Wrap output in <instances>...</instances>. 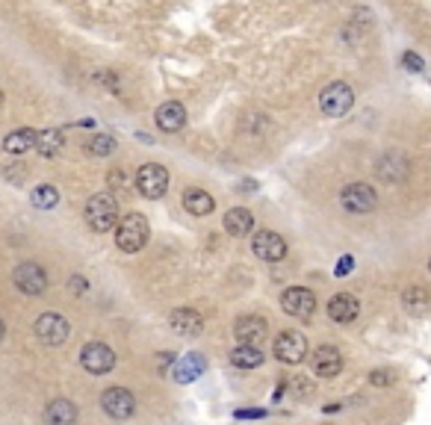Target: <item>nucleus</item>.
Segmentation results:
<instances>
[{
	"mask_svg": "<svg viewBox=\"0 0 431 425\" xmlns=\"http://www.w3.org/2000/svg\"><path fill=\"white\" fill-rule=\"evenodd\" d=\"M148 236H151V225L142 213H127L119 228H115V246L127 254H136L148 246Z\"/></svg>",
	"mask_w": 431,
	"mask_h": 425,
	"instance_id": "obj_1",
	"label": "nucleus"
},
{
	"mask_svg": "<svg viewBox=\"0 0 431 425\" xmlns=\"http://www.w3.org/2000/svg\"><path fill=\"white\" fill-rule=\"evenodd\" d=\"M86 221L89 228L97 234H107L115 228L119 221V201H115L110 192H97L86 201Z\"/></svg>",
	"mask_w": 431,
	"mask_h": 425,
	"instance_id": "obj_2",
	"label": "nucleus"
},
{
	"mask_svg": "<svg viewBox=\"0 0 431 425\" xmlns=\"http://www.w3.org/2000/svg\"><path fill=\"white\" fill-rule=\"evenodd\" d=\"M136 189H139L142 198H163L169 192V169L160 163H148L136 172Z\"/></svg>",
	"mask_w": 431,
	"mask_h": 425,
	"instance_id": "obj_3",
	"label": "nucleus"
},
{
	"mask_svg": "<svg viewBox=\"0 0 431 425\" xmlns=\"http://www.w3.org/2000/svg\"><path fill=\"white\" fill-rule=\"evenodd\" d=\"M340 204H343V210L351 213V216H366V213L376 210L378 195H376V189H372L369 184H348V187L340 192Z\"/></svg>",
	"mask_w": 431,
	"mask_h": 425,
	"instance_id": "obj_4",
	"label": "nucleus"
},
{
	"mask_svg": "<svg viewBox=\"0 0 431 425\" xmlns=\"http://www.w3.org/2000/svg\"><path fill=\"white\" fill-rule=\"evenodd\" d=\"M351 104H355V92H351L348 83H340V80H337V83H331V86H325L322 95H319V110L325 115H331V118L346 115L351 110Z\"/></svg>",
	"mask_w": 431,
	"mask_h": 425,
	"instance_id": "obj_5",
	"label": "nucleus"
},
{
	"mask_svg": "<svg viewBox=\"0 0 431 425\" xmlns=\"http://www.w3.org/2000/svg\"><path fill=\"white\" fill-rule=\"evenodd\" d=\"M272 352H275V357L281 363H289V367H296V363H302L307 357V340L304 334L299 331H281L275 337V342H272Z\"/></svg>",
	"mask_w": 431,
	"mask_h": 425,
	"instance_id": "obj_6",
	"label": "nucleus"
},
{
	"mask_svg": "<svg viewBox=\"0 0 431 425\" xmlns=\"http://www.w3.org/2000/svg\"><path fill=\"white\" fill-rule=\"evenodd\" d=\"M80 363L89 375H107L115 369V352L107 346V342H86L80 352Z\"/></svg>",
	"mask_w": 431,
	"mask_h": 425,
	"instance_id": "obj_7",
	"label": "nucleus"
},
{
	"mask_svg": "<svg viewBox=\"0 0 431 425\" xmlns=\"http://www.w3.org/2000/svg\"><path fill=\"white\" fill-rule=\"evenodd\" d=\"M36 337L45 342V346H63V342L71 337V325L68 319H63L60 313H42L33 325Z\"/></svg>",
	"mask_w": 431,
	"mask_h": 425,
	"instance_id": "obj_8",
	"label": "nucleus"
},
{
	"mask_svg": "<svg viewBox=\"0 0 431 425\" xmlns=\"http://www.w3.org/2000/svg\"><path fill=\"white\" fill-rule=\"evenodd\" d=\"M12 280H15V287L27 295H42L48 290V272L38 266V263H21V266H15Z\"/></svg>",
	"mask_w": 431,
	"mask_h": 425,
	"instance_id": "obj_9",
	"label": "nucleus"
},
{
	"mask_svg": "<svg viewBox=\"0 0 431 425\" xmlns=\"http://www.w3.org/2000/svg\"><path fill=\"white\" fill-rule=\"evenodd\" d=\"M281 308L287 316L310 319L313 310H316V295H313V290H304V287H289L281 295Z\"/></svg>",
	"mask_w": 431,
	"mask_h": 425,
	"instance_id": "obj_10",
	"label": "nucleus"
},
{
	"mask_svg": "<svg viewBox=\"0 0 431 425\" xmlns=\"http://www.w3.org/2000/svg\"><path fill=\"white\" fill-rule=\"evenodd\" d=\"M101 408L112 419H130L136 414V396L124 387H110L101 396Z\"/></svg>",
	"mask_w": 431,
	"mask_h": 425,
	"instance_id": "obj_11",
	"label": "nucleus"
},
{
	"mask_svg": "<svg viewBox=\"0 0 431 425\" xmlns=\"http://www.w3.org/2000/svg\"><path fill=\"white\" fill-rule=\"evenodd\" d=\"M251 251L257 254L260 260H266V263H281L287 257V242L275 231H260L257 236L251 239Z\"/></svg>",
	"mask_w": 431,
	"mask_h": 425,
	"instance_id": "obj_12",
	"label": "nucleus"
},
{
	"mask_svg": "<svg viewBox=\"0 0 431 425\" xmlns=\"http://www.w3.org/2000/svg\"><path fill=\"white\" fill-rule=\"evenodd\" d=\"M378 177L387 180V184H402V180L410 174V163H408V157L399 154V151H390L378 159V166H376Z\"/></svg>",
	"mask_w": 431,
	"mask_h": 425,
	"instance_id": "obj_13",
	"label": "nucleus"
},
{
	"mask_svg": "<svg viewBox=\"0 0 431 425\" xmlns=\"http://www.w3.org/2000/svg\"><path fill=\"white\" fill-rule=\"evenodd\" d=\"M310 363H313V372H316L319 378H334L343 369V355L334 346H319L316 352H313Z\"/></svg>",
	"mask_w": 431,
	"mask_h": 425,
	"instance_id": "obj_14",
	"label": "nucleus"
},
{
	"mask_svg": "<svg viewBox=\"0 0 431 425\" xmlns=\"http://www.w3.org/2000/svg\"><path fill=\"white\" fill-rule=\"evenodd\" d=\"M154 118H156V127H160L163 133H178V130L186 127V110H183V104H178V100H169V104L156 107Z\"/></svg>",
	"mask_w": 431,
	"mask_h": 425,
	"instance_id": "obj_15",
	"label": "nucleus"
},
{
	"mask_svg": "<svg viewBox=\"0 0 431 425\" xmlns=\"http://www.w3.org/2000/svg\"><path fill=\"white\" fill-rule=\"evenodd\" d=\"M233 334H237L240 342H248V346H257V342L269 334V322L263 316H243L233 325Z\"/></svg>",
	"mask_w": 431,
	"mask_h": 425,
	"instance_id": "obj_16",
	"label": "nucleus"
},
{
	"mask_svg": "<svg viewBox=\"0 0 431 425\" xmlns=\"http://www.w3.org/2000/svg\"><path fill=\"white\" fill-rule=\"evenodd\" d=\"M358 313H361V301L351 293H340V295H334V298L328 301V316L334 319V322H340V325H346V322H355Z\"/></svg>",
	"mask_w": 431,
	"mask_h": 425,
	"instance_id": "obj_17",
	"label": "nucleus"
},
{
	"mask_svg": "<svg viewBox=\"0 0 431 425\" xmlns=\"http://www.w3.org/2000/svg\"><path fill=\"white\" fill-rule=\"evenodd\" d=\"M171 331L174 334H181V337H198L204 331V319L201 313H195L192 308H178L171 313Z\"/></svg>",
	"mask_w": 431,
	"mask_h": 425,
	"instance_id": "obj_18",
	"label": "nucleus"
},
{
	"mask_svg": "<svg viewBox=\"0 0 431 425\" xmlns=\"http://www.w3.org/2000/svg\"><path fill=\"white\" fill-rule=\"evenodd\" d=\"M48 425H74L77 422V404L68 399H53L45 408Z\"/></svg>",
	"mask_w": 431,
	"mask_h": 425,
	"instance_id": "obj_19",
	"label": "nucleus"
},
{
	"mask_svg": "<svg viewBox=\"0 0 431 425\" xmlns=\"http://www.w3.org/2000/svg\"><path fill=\"white\" fill-rule=\"evenodd\" d=\"M251 228H254V216L245 207H230L225 213V231L230 236H248Z\"/></svg>",
	"mask_w": 431,
	"mask_h": 425,
	"instance_id": "obj_20",
	"label": "nucleus"
},
{
	"mask_svg": "<svg viewBox=\"0 0 431 425\" xmlns=\"http://www.w3.org/2000/svg\"><path fill=\"white\" fill-rule=\"evenodd\" d=\"M204 357L201 355H186V357H181L178 363H174V369H171V375H174V381H181V384H189V381H195L201 372H204Z\"/></svg>",
	"mask_w": 431,
	"mask_h": 425,
	"instance_id": "obj_21",
	"label": "nucleus"
},
{
	"mask_svg": "<svg viewBox=\"0 0 431 425\" xmlns=\"http://www.w3.org/2000/svg\"><path fill=\"white\" fill-rule=\"evenodd\" d=\"M36 142H38V133L30 130V127H21V130H12L4 139V151L18 157V154H27L30 148H36Z\"/></svg>",
	"mask_w": 431,
	"mask_h": 425,
	"instance_id": "obj_22",
	"label": "nucleus"
},
{
	"mask_svg": "<svg viewBox=\"0 0 431 425\" xmlns=\"http://www.w3.org/2000/svg\"><path fill=\"white\" fill-rule=\"evenodd\" d=\"M183 207H186V213H192V216H210V213L216 210V201H213V195L204 192V189H186V192H183Z\"/></svg>",
	"mask_w": 431,
	"mask_h": 425,
	"instance_id": "obj_23",
	"label": "nucleus"
},
{
	"mask_svg": "<svg viewBox=\"0 0 431 425\" xmlns=\"http://www.w3.org/2000/svg\"><path fill=\"white\" fill-rule=\"evenodd\" d=\"M230 360H233V367H240V369H257L260 363H263V352L257 346L240 342V346L230 352Z\"/></svg>",
	"mask_w": 431,
	"mask_h": 425,
	"instance_id": "obj_24",
	"label": "nucleus"
},
{
	"mask_svg": "<svg viewBox=\"0 0 431 425\" xmlns=\"http://www.w3.org/2000/svg\"><path fill=\"white\" fill-rule=\"evenodd\" d=\"M402 308H405L408 313H425V310L431 308L428 290H422V287H408V290L402 293Z\"/></svg>",
	"mask_w": 431,
	"mask_h": 425,
	"instance_id": "obj_25",
	"label": "nucleus"
},
{
	"mask_svg": "<svg viewBox=\"0 0 431 425\" xmlns=\"http://www.w3.org/2000/svg\"><path fill=\"white\" fill-rule=\"evenodd\" d=\"M30 198H33V207H38V210H50V207L60 204V192H56V187H50V184L36 187Z\"/></svg>",
	"mask_w": 431,
	"mask_h": 425,
	"instance_id": "obj_26",
	"label": "nucleus"
},
{
	"mask_svg": "<svg viewBox=\"0 0 431 425\" xmlns=\"http://www.w3.org/2000/svg\"><path fill=\"white\" fill-rule=\"evenodd\" d=\"M60 148H63V130H45V133H38L36 151L42 154V157H53Z\"/></svg>",
	"mask_w": 431,
	"mask_h": 425,
	"instance_id": "obj_27",
	"label": "nucleus"
},
{
	"mask_svg": "<svg viewBox=\"0 0 431 425\" xmlns=\"http://www.w3.org/2000/svg\"><path fill=\"white\" fill-rule=\"evenodd\" d=\"M86 151L95 154V157H110L115 151V139L110 133H97V136H92L86 142Z\"/></svg>",
	"mask_w": 431,
	"mask_h": 425,
	"instance_id": "obj_28",
	"label": "nucleus"
},
{
	"mask_svg": "<svg viewBox=\"0 0 431 425\" xmlns=\"http://www.w3.org/2000/svg\"><path fill=\"white\" fill-rule=\"evenodd\" d=\"M369 384H372V387H390V384H396V375L390 369H372L369 372Z\"/></svg>",
	"mask_w": 431,
	"mask_h": 425,
	"instance_id": "obj_29",
	"label": "nucleus"
},
{
	"mask_svg": "<svg viewBox=\"0 0 431 425\" xmlns=\"http://www.w3.org/2000/svg\"><path fill=\"white\" fill-rule=\"evenodd\" d=\"M402 63H405V68H408V71H422V68H425V65H422V59H420L417 53H410V51L402 56Z\"/></svg>",
	"mask_w": 431,
	"mask_h": 425,
	"instance_id": "obj_30",
	"label": "nucleus"
},
{
	"mask_svg": "<svg viewBox=\"0 0 431 425\" xmlns=\"http://www.w3.org/2000/svg\"><path fill=\"white\" fill-rule=\"evenodd\" d=\"M351 269H355V257H348V254H346V257H340V263H337V269H334V272H337V278H346Z\"/></svg>",
	"mask_w": 431,
	"mask_h": 425,
	"instance_id": "obj_31",
	"label": "nucleus"
},
{
	"mask_svg": "<svg viewBox=\"0 0 431 425\" xmlns=\"http://www.w3.org/2000/svg\"><path fill=\"white\" fill-rule=\"evenodd\" d=\"M233 416H237V419H263L266 411H263V408H243V411H237Z\"/></svg>",
	"mask_w": 431,
	"mask_h": 425,
	"instance_id": "obj_32",
	"label": "nucleus"
},
{
	"mask_svg": "<svg viewBox=\"0 0 431 425\" xmlns=\"http://www.w3.org/2000/svg\"><path fill=\"white\" fill-rule=\"evenodd\" d=\"M71 290L83 295V293H86V278H80V275H74V278H71Z\"/></svg>",
	"mask_w": 431,
	"mask_h": 425,
	"instance_id": "obj_33",
	"label": "nucleus"
},
{
	"mask_svg": "<svg viewBox=\"0 0 431 425\" xmlns=\"http://www.w3.org/2000/svg\"><path fill=\"white\" fill-rule=\"evenodd\" d=\"M110 187H124V174L122 172H110Z\"/></svg>",
	"mask_w": 431,
	"mask_h": 425,
	"instance_id": "obj_34",
	"label": "nucleus"
},
{
	"mask_svg": "<svg viewBox=\"0 0 431 425\" xmlns=\"http://www.w3.org/2000/svg\"><path fill=\"white\" fill-rule=\"evenodd\" d=\"M296 384V393H313V384H307V381H292Z\"/></svg>",
	"mask_w": 431,
	"mask_h": 425,
	"instance_id": "obj_35",
	"label": "nucleus"
},
{
	"mask_svg": "<svg viewBox=\"0 0 431 425\" xmlns=\"http://www.w3.org/2000/svg\"><path fill=\"white\" fill-rule=\"evenodd\" d=\"M4 334H6V325H4V319H0V340H4Z\"/></svg>",
	"mask_w": 431,
	"mask_h": 425,
	"instance_id": "obj_36",
	"label": "nucleus"
},
{
	"mask_svg": "<svg viewBox=\"0 0 431 425\" xmlns=\"http://www.w3.org/2000/svg\"><path fill=\"white\" fill-rule=\"evenodd\" d=\"M0 104H4V92H0Z\"/></svg>",
	"mask_w": 431,
	"mask_h": 425,
	"instance_id": "obj_37",
	"label": "nucleus"
},
{
	"mask_svg": "<svg viewBox=\"0 0 431 425\" xmlns=\"http://www.w3.org/2000/svg\"><path fill=\"white\" fill-rule=\"evenodd\" d=\"M428 272H431V260H428Z\"/></svg>",
	"mask_w": 431,
	"mask_h": 425,
	"instance_id": "obj_38",
	"label": "nucleus"
}]
</instances>
